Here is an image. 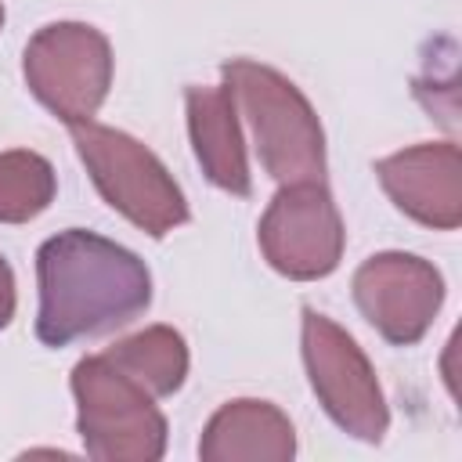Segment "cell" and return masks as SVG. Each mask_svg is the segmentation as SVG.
<instances>
[{
  "label": "cell",
  "instance_id": "4fadbf2b",
  "mask_svg": "<svg viewBox=\"0 0 462 462\" xmlns=\"http://www.w3.org/2000/svg\"><path fill=\"white\" fill-rule=\"evenodd\" d=\"M54 199V170L43 155L0 152V224H25Z\"/></svg>",
  "mask_w": 462,
  "mask_h": 462
},
{
  "label": "cell",
  "instance_id": "52a82bcc",
  "mask_svg": "<svg viewBox=\"0 0 462 462\" xmlns=\"http://www.w3.org/2000/svg\"><path fill=\"white\" fill-rule=\"evenodd\" d=\"M260 249L267 263L296 282L325 278L343 256V220L321 180L282 184L260 220Z\"/></svg>",
  "mask_w": 462,
  "mask_h": 462
},
{
  "label": "cell",
  "instance_id": "277c9868",
  "mask_svg": "<svg viewBox=\"0 0 462 462\" xmlns=\"http://www.w3.org/2000/svg\"><path fill=\"white\" fill-rule=\"evenodd\" d=\"M79 404V437L97 462H152L166 451V419L134 375L105 354L83 357L72 368Z\"/></svg>",
  "mask_w": 462,
  "mask_h": 462
},
{
  "label": "cell",
  "instance_id": "8fae6325",
  "mask_svg": "<svg viewBox=\"0 0 462 462\" xmlns=\"http://www.w3.org/2000/svg\"><path fill=\"white\" fill-rule=\"evenodd\" d=\"M296 451L292 422L267 401H231L224 404L199 444L206 462H285Z\"/></svg>",
  "mask_w": 462,
  "mask_h": 462
},
{
  "label": "cell",
  "instance_id": "7c38bea8",
  "mask_svg": "<svg viewBox=\"0 0 462 462\" xmlns=\"http://www.w3.org/2000/svg\"><path fill=\"white\" fill-rule=\"evenodd\" d=\"M105 357L155 397H170L188 375V346L170 325H152L130 339H119L105 350Z\"/></svg>",
  "mask_w": 462,
  "mask_h": 462
},
{
  "label": "cell",
  "instance_id": "5b68a950",
  "mask_svg": "<svg viewBox=\"0 0 462 462\" xmlns=\"http://www.w3.org/2000/svg\"><path fill=\"white\" fill-rule=\"evenodd\" d=\"M22 69L29 90L72 126L101 108L112 83V47L94 25L54 22L29 40Z\"/></svg>",
  "mask_w": 462,
  "mask_h": 462
},
{
  "label": "cell",
  "instance_id": "30bf717a",
  "mask_svg": "<svg viewBox=\"0 0 462 462\" xmlns=\"http://www.w3.org/2000/svg\"><path fill=\"white\" fill-rule=\"evenodd\" d=\"M188 130H191V144L202 162V173L231 195H249L253 180H249L238 108H235L227 87H191L188 90Z\"/></svg>",
  "mask_w": 462,
  "mask_h": 462
},
{
  "label": "cell",
  "instance_id": "9a60e30c",
  "mask_svg": "<svg viewBox=\"0 0 462 462\" xmlns=\"http://www.w3.org/2000/svg\"><path fill=\"white\" fill-rule=\"evenodd\" d=\"M0 25H4V4H0Z\"/></svg>",
  "mask_w": 462,
  "mask_h": 462
},
{
  "label": "cell",
  "instance_id": "ba28073f",
  "mask_svg": "<svg viewBox=\"0 0 462 462\" xmlns=\"http://www.w3.org/2000/svg\"><path fill=\"white\" fill-rule=\"evenodd\" d=\"M354 303L383 339L411 346L426 336L444 303V278L422 256L379 253L357 267Z\"/></svg>",
  "mask_w": 462,
  "mask_h": 462
},
{
  "label": "cell",
  "instance_id": "7a4b0ae2",
  "mask_svg": "<svg viewBox=\"0 0 462 462\" xmlns=\"http://www.w3.org/2000/svg\"><path fill=\"white\" fill-rule=\"evenodd\" d=\"M224 87L249 119L256 155L278 184H314L325 173V134L310 101L271 65L235 58L224 65Z\"/></svg>",
  "mask_w": 462,
  "mask_h": 462
},
{
  "label": "cell",
  "instance_id": "6da1fadb",
  "mask_svg": "<svg viewBox=\"0 0 462 462\" xmlns=\"http://www.w3.org/2000/svg\"><path fill=\"white\" fill-rule=\"evenodd\" d=\"M36 336L47 346L116 332L152 303L148 267L130 249L83 227L47 238L36 253Z\"/></svg>",
  "mask_w": 462,
  "mask_h": 462
},
{
  "label": "cell",
  "instance_id": "5bb4252c",
  "mask_svg": "<svg viewBox=\"0 0 462 462\" xmlns=\"http://www.w3.org/2000/svg\"><path fill=\"white\" fill-rule=\"evenodd\" d=\"M11 314H14V274L0 256V328L11 321Z\"/></svg>",
  "mask_w": 462,
  "mask_h": 462
},
{
  "label": "cell",
  "instance_id": "3957f363",
  "mask_svg": "<svg viewBox=\"0 0 462 462\" xmlns=\"http://www.w3.org/2000/svg\"><path fill=\"white\" fill-rule=\"evenodd\" d=\"M72 144L105 202L152 238H162L188 220L184 191L166 173V166L130 134L87 119L72 123Z\"/></svg>",
  "mask_w": 462,
  "mask_h": 462
},
{
  "label": "cell",
  "instance_id": "8992f818",
  "mask_svg": "<svg viewBox=\"0 0 462 462\" xmlns=\"http://www.w3.org/2000/svg\"><path fill=\"white\" fill-rule=\"evenodd\" d=\"M303 365L321 408L361 440H383L390 411L361 346L325 314L303 307Z\"/></svg>",
  "mask_w": 462,
  "mask_h": 462
},
{
  "label": "cell",
  "instance_id": "9c48e42d",
  "mask_svg": "<svg viewBox=\"0 0 462 462\" xmlns=\"http://www.w3.org/2000/svg\"><path fill=\"white\" fill-rule=\"evenodd\" d=\"M379 184L401 213L426 227L451 231L462 220V159L458 144H415L375 162Z\"/></svg>",
  "mask_w": 462,
  "mask_h": 462
}]
</instances>
